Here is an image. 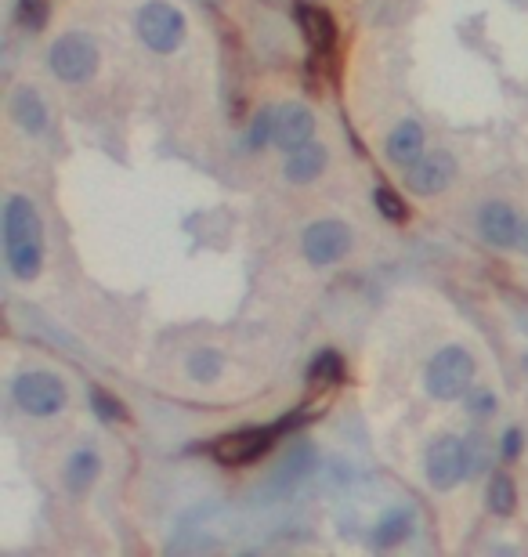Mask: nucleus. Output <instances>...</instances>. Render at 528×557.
Listing matches in <instances>:
<instances>
[{
    "label": "nucleus",
    "mask_w": 528,
    "mask_h": 557,
    "mask_svg": "<svg viewBox=\"0 0 528 557\" xmlns=\"http://www.w3.org/2000/svg\"><path fill=\"white\" fill-rule=\"evenodd\" d=\"M308 380L312 384H340L344 380V359L337 351H319L312 366H308Z\"/></svg>",
    "instance_id": "6ab92c4d"
},
{
    "label": "nucleus",
    "mask_w": 528,
    "mask_h": 557,
    "mask_svg": "<svg viewBox=\"0 0 528 557\" xmlns=\"http://www.w3.org/2000/svg\"><path fill=\"white\" fill-rule=\"evenodd\" d=\"M456 181V160L449 152H424L413 167H406V189L413 196H438Z\"/></svg>",
    "instance_id": "1a4fd4ad"
},
{
    "label": "nucleus",
    "mask_w": 528,
    "mask_h": 557,
    "mask_svg": "<svg viewBox=\"0 0 528 557\" xmlns=\"http://www.w3.org/2000/svg\"><path fill=\"white\" fill-rule=\"evenodd\" d=\"M268 142H275V113L264 109L254 120V127H250V145H254V149H264Z\"/></svg>",
    "instance_id": "393cba45"
},
{
    "label": "nucleus",
    "mask_w": 528,
    "mask_h": 557,
    "mask_svg": "<svg viewBox=\"0 0 528 557\" xmlns=\"http://www.w3.org/2000/svg\"><path fill=\"white\" fill-rule=\"evenodd\" d=\"M514 503H518V489H514V482H510L507 474H492V482H489V510L492 514L507 518V514H514Z\"/></svg>",
    "instance_id": "aec40b11"
},
{
    "label": "nucleus",
    "mask_w": 528,
    "mask_h": 557,
    "mask_svg": "<svg viewBox=\"0 0 528 557\" xmlns=\"http://www.w3.org/2000/svg\"><path fill=\"white\" fill-rule=\"evenodd\" d=\"M518 453H521V431H518V427H510L507 435H503V456H507V460H514Z\"/></svg>",
    "instance_id": "bb28decb"
},
{
    "label": "nucleus",
    "mask_w": 528,
    "mask_h": 557,
    "mask_svg": "<svg viewBox=\"0 0 528 557\" xmlns=\"http://www.w3.org/2000/svg\"><path fill=\"white\" fill-rule=\"evenodd\" d=\"M373 203H377V210L384 214L387 221H406L409 218L406 203H402V199H398L391 189H377V192H373Z\"/></svg>",
    "instance_id": "4be33fe9"
},
{
    "label": "nucleus",
    "mask_w": 528,
    "mask_h": 557,
    "mask_svg": "<svg viewBox=\"0 0 528 557\" xmlns=\"http://www.w3.org/2000/svg\"><path fill=\"white\" fill-rule=\"evenodd\" d=\"M315 134V116L312 109H304V105L290 102L283 109H275V145L286 152L301 149L304 142H312Z\"/></svg>",
    "instance_id": "9d476101"
},
{
    "label": "nucleus",
    "mask_w": 528,
    "mask_h": 557,
    "mask_svg": "<svg viewBox=\"0 0 528 557\" xmlns=\"http://www.w3.org/2000/svg\"><path fill=\"white\" fill-rule=\"evenodd\" d=\"M48 66L58 80H66V84H84V80H91L98 69L95 40L84 37V33H66V37H58L55 44H51Z\"/></svg>",
    "instance_id": "20e7f679"
},
{
    "label": "nucleus",
    "mask_w": 528,
    "mask_h": 557,
    "mask_svg": "<svg viewBox=\"0 0 528 557\" xmlns=\"http://www.w3.org/2000/svg\"><path fill=\"white\" fill-rule=\"evenodd\" d=\"M4 257L15 279H37L44 265V225L26 196L4 203Z\"/></svg>",
    "instance_id": "f257e3e1"
},
{
    "label": "nucleus",
    "mask_w": 528,
    "mask_h": 557,
    "mask_svg": "<svg viewBox=\"0 0 528 557\" xmlns=\"http://www.w3.org/2000/svg\"><path fill=\"white\" fill-rule=\"evenodd\" d=\"M326 160H330V152L322 149V145L304 142L301 149L290 152V160H286V178H290L293 185H308V181H315L322 170H326Z\"/></svg>",
    "instance_id": "4468645a"
},
{
    "label": "nucleus",
    "mask_w": 528,
    "mask_h": 557,
    "mask_svg": "<svg viewBox=\"0 0 528 557\" xmlns=\"http://www.w3.org/2000/svg\"><path fill=\"white\" fill-rule=\"evenodd\" d=\"M221 355L217 351H210V348H203V351H192V359H189V377L192 380H199V384H210V380H217L221 377Z\"/></svg>",
    "instance_id": "412c9836"
},
{
    "label": "nucleus",
    "mask_w": 528,
    "mask_h": 557,
    "mask_svg": "<svg viewBox=\"0 0 528 557\" xmlns=\"http://www.w3.org/2000/svg\"><path fill=\"white\" fill-rule=\"evenodd\" d=\"M478 232L492 246H514L521 239V221L510 203H485L478 214Z\"/></svg>",
    "instance_id": "9b49d317"
},
{
    "label": "nucleus",
    "mask_w": 528,
    "mask_h": 557,
    "mask_svg": "<svg viewBox=\"0 0 528 557\" xmlns=\"http://www.w3.org/2000/svg\"><path fill=\"white\" fill-rule=\"evenodd\" d=\"M301 246H304V257H308L315 268H330L351 250V228L333 218L315 221V225L304 228Z\"/></svg>",
    "instance_id": "6e6552de"
},
{
    "label": "nucleus",
    "mask_w": 528,
    "mask_h": 557,
    "mask_svg": "<svg viewBox=\"0 0 528 557\" xmlns=\"http://www.w3.org/2000/svg\"><path fill=\"white\" fill-rule=\"evenodd\" d=\"M518 243H521V250H525V254H528V221H525V225H521V239H518Z\"/></svg>",
    "instance_id": "cd10ccee"
},
{
    "label": "nucleus",
    "mask_w": 528,
    "mask_h": 557,
    "mask_svg": "<svg viewBox=\"0 0 528 557\" xmlns=\"http://www.w3.org/2000/svg\"><path fill=\"white\" fill-rule=\"evenodd\" d=\"M409 532H413V514H409V510H395V514H387L377 525L373 543H377V547H398L402 539H409Z\"/></svg>",
    "instance_id": "a211bd4d"
},
{
    "label": "nucleus",
    "mask_w": 528,
    "mask_h": 557,
    "mask_svg": "<svg viewBox=\"0 0 528 557\" xmlns=\"http://www.w3.org/2000/svg\"><path fill=\"white\" fill-rule=\"evenodd\" d=\"M315 471V453L312 445H293L290 456L279 467V478H275V489H297V485Z\"/></svg>",
    "instance_id": "f3484780"
},
{
    "label": "nucleus",
    "mask_w": 528,
    "mask_h": 557,
    "mask_svg": "<svg viewBox=\"0 0 528 557\" xmlns=\"http://www.w3.org/2000/svg\"><path fill=\"white\" fill-rule=\"evenodd\" d=\"M98 471H102V460H98L95 449H76L66 463V489L73 496H84L91 485H95Z\"/></svg>",
    "instance_id": "dca6fc26"
},
{
    "label": "nucleus",
    "mask_w": 528,
    "mask_h": 557,
    "mask_svg": "<svg viewBox=\"0 0 528 557\" xmlns=\"http://www.w3.org/2000/svg\"><path fill=\"white\" fill-rule=\"evenodd\" d=\"M48 19V8H44V0H22V22L29 29H40Z\"/></svg>",
    "instance_id": "a878e982"
},
{
    "label": "nucleus",
    "mask_w": 528,
    "mask_h": 557,
    "mask_svg": "<svg viewBox=\"0 0 528 557\" xmlns=\"http://www.w3.org/2000/svg\"><path fill=\"white\" fill-rule=\"evenodd\" d=\"M138 37L145 40V48L156 55H170L181 48L185 40V15L178 8H170L163 0H152L138 11Z\"/></svg>",
    "instance_id": "423d86ee"
},
{
    "label": "nucleus",
    "mask_w": 528,
    "mask_h": 557,
    "mask_svg": "<svg viewBox=\"0 0 528 557\" xmlns=\"http://www.w3.org/2000/svg\"><path fill=\"white\" fill-rule=\"evenodd\" d=\"M91 406H95V413L102 416V420H127V409H123V402H116L113 395H105L102 388L91 391Z\"/></svg>",
    "instance_id": "5701e85b"
},
{
    "label": "nucleus",
    "mask_w": 528,
    "mask_h": 557,
    "mask_svg": "<svg viewBox=\"0 0 528 557\" xmlns=\"http://www.w3.org/2000/svg\"><path fill=\"white\" fill-rule=\"evenodd\" d=\"M384 152H387V160L395 163V167H402V170L413 167V163L424 156V127H420V123H413V120L398 123L395 131L387 134Z\"/></svg>",
    "instance_id": "f8f14e48"
},
{
    "label": "nucleus",
    "mask_w": 528,
    "mask_h": 557,
    "mask_svg": "<svg viewBox=\"0 0 528 557\" xmlns=\"http://www.w3.org/2000/svg\"><path fill=\"white\" fill-rule=\"evenodd\" d=\"M11 395H15L22 413H29V416H55L66 406V384H62L55 373H44V369L22 373V377L15 380Z\"/></svg>",
    "instance_id": "0eeeda50"
},
{
    "label": "nucleus",
    "mask_w": 528,
    "mask_h": 557,
    "mask_svg": "<svg viewBox=\"0 0 528 557\" xmlns=\"http://www.w3.org/2000/svg\"><path fill=\"white\" fill-rule=\"evenodd\" d=\"M11 120L19 123L26 134H40V131H44V123H48V109H44V102H40L37 91L19 87V91L11 95Z\"/></svg>",
    "instance_id": "2eb2a0df"
},
{
    "label": "nucleus",
    "mask_w": 528,
    "mask_h": 557,
    "mask_svg": "<svg viewBox=\"0 0 528 557\" xmlns=\"http://www.w3.org/2000/svg\"><path fill=\"white\" fill-rule=\"evenodd\" d=\"M463 402H467V409H471L474 416H492L496 413V395H492L489 388H467V395H463Z\"/></svg>",
    "instance_id": "b1692460"
},
{
    "label": "nucleus",
    "mask_w": 528,
    "mask_h": 557,
    "mask_svg": "<svg viewBox=\"0 0 528 557\" xmlns=\"http://www.w3.org/2000/svg\"><path fill=\"white\" fill-rule=\"evenodd\" d=\"M474 471L471 445L456 435H442L438 442L427 449V482L434 489H456V485Z\"/></svg>",
    "instance_id": "39448f33"
},
{
    "label": "nucleus",
    "mask_w": 528,
    "mask_h": 557,
    "mask_svg": "<svg viewBox=\"0 0 528 557\" xmlns=\"http://www.w3.org/2000/svg\"><path fill=\"white\" fill-rule=\"evenodd\" d=\"M297 424H301V420H279V424H272V427H243V431H232V435L217 438L210 453H214L217 463H225V467H246V463L261 460V456L279 442V435Z\"/></svg>",
    "instance_id": "7ed1b4c3"
},
{
    "label": "nucleus",
    "mask_w": 528,
    "mask_h": 557,
    "mask_svg": "<svg viewBox=\"0 0 528 557\" xmlns=\"http://www.w3.org/2000/svg\"><path fill=\"white\" fill-rule=\"evenodd\" d=\"M297 22H301V33L308 37L312 51L319 55H330L333 44H337V22L326 8H312V4H301L297 8Z\"/></svg>",
    "instance_id": "ddd939ff"
},
{
    "label": "nucleus",
    "mask_w": 528,
    "mask_h": 557,
    "mask_svg": "<svg viewBox=\"0 0 528 557\" xmlns=\"http://www.w3.org/2000/svg\"><path fill=\"white\" fill-rule=\"evenodd\" d=\"M471 377H474V359L467 348H442L427 362V373H424V384H427V395L438 398V402H453V398H463L467 388H471Z\"/></svg>",
    "instance_id": "f03ea898"
}]
</instances>
